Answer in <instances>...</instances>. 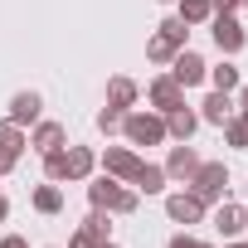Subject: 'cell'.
<instances>
[{
  "instance_id": "obj_37",
  "label": "cell",
  "mask_w": 248,
  "mask_h": 248,
  "mask_svg": "<svg viewBox=\"0 0 248 248\" xmlns=\"http://www.w3.org/2000/svg\"><path fill=\"white\" fill-rule=\"evenodd\" d=\"M200 248H214V243H200Z\"/></svg>"
},
{
  "instance_id": "obj_25",
  "label": "cell",
  "mask_w": 248,
  "mask_h": 248,
  "mask_svg": "<svg viewBox=\"0 0 248 248\" xmlns=\"http://www.w3.org/2000/svg\"><path fill=\"white\" fill-rule=\"evenodd\" d=\"M83 229H88V233H93V238H112V214H107V209H97V204H93V214H88V219H83Z\"/></svg>"
},
{
  "instance_id": "obj_8",
  "label": "cell",
  "mask_w": 248,
  "mask_h": 248,
  "mask_svg": "<svg viewBox=\"0 0 248 248\" xmlns=\"http://www.w3.org/2000/svg\"><path fill=\"white\" fill-rule=\"evenodd\" d=\"M146 102H151V112H170V107H180L185 102V88L170 78V73H161V78H151V88H146Z\"/></svg>"
},
{
  "instance_id": "obj_35",
  "label": "cell",
  "mask_w": 248,
  "mask_h": 248,
  "mask_svg": "<svg viewBox=\"0 0 248 248\" xmlns=\"http://www.w3.org/2000/svg\"><path fill=\"white\" fill-rule=\"evenodd\" d=\"M224 248H248V243H243V238H229V243H224Z\"/></svg>"
},
{
  "instance_id": "obj_21",
  "label": "cell",
  "mask_w": 248,
  "mask_h": 248,
  "mask_svg": "<svg viewBox=\"0 0 248 248\" xmlns=\"http://www.w3.org/2000/svg\"><path fill=\"white\" fill-rule=\"evenodd\" d=\"M175 54H180V49H175V44H170V39H166L161 30H156V34L146 39V59H151V63H170Z\"/></svg>"
},
{
  "instance_id": "obj_18",
  "label": "cell",
  "mask_w": 248,
  "mask_h": 248,
  "mask_svg": "<svg viewBox=\"0 0 248 248\" xmlns=\"http://www.w3.org/2000/svg\"><path fill=\"white\" fill-rule=\"evenodd\" d=\"M30 204H34L39 214H59V209H63V190H59V180H49V185H34Z\"/></svg>"
},
{
  "instance_id": "obj_14",
  "label": "cell",
  "mask_w": 248,
  "mask_h": 248,
  "mask_svg": "<svg viewBox=\"0 0 248 248\" xmlns=\"http://www.w3.org/2000/svg\"><path fill=\"white\" fill-rule=\"evenodd\" d=\"M97 166L93 146H63V180H88Z\"/></svg>"
},
{
  "instance_id": "obj_16",
  "label": "cell",
  "mask_w": 248,
  "mask_h": 248,
  "mask_svg": "<svg viewBox=\"0 0 248 248\" xmlns=\"http://www.w3.org/2000/svg\"><path fill=\"white\" fill-rule=\"evenodd\" d=\"M127 185H132L137 195H161V190H166V166H151V161H141V166H137V175H132Z\"/></svg>"
},
{
  "instance_id": "obj_28",
  "label": "cell",
  "mask_w": 248,
  "mask_h": 248,
  "mask_svg": "<svg viewBox=\"0 0 248 248\" xmlns=\"http://www.w3.org/2000/svg\"><path fill=\"white\" fill-rule=\"evenodd\" d=\"M97 243H102V238H93V233H88L83 224H78V229L68 233V248H97Z\"/></svg>"
},
{
  "instance_id": "obj_26",
  "label": "cell",
  "mask_w": 248,
  "mask_h": 248,
  "mask_svg": "<svg viewBox=\"0 0 248 248\" xmlns=\"http://www.w3.org/2000/svg\"><path fill=\"white\" fill-rule=\"evenodd\" d=\"M122 117H127V112H122V107H102V112H97V132H102V137H112V132H122Z\"/></svg>"
},
{
  "instance_id": "obj_27",
  "label": "cell",
  "mask_w": 248,
  "mask_h": 248,
  "mask_svg": "<svg viewBox=\"0 0 248 248\" xmlns=\"http://www.w3.org/2000/svg\"><path fill=\"white\" fill-rule=\"evenodd\" d=\"M44 175H49V180H63V146L44 156Z\"/></svg>"
},
{
  "instance_id": "obj_10",
  "label": "cell",
  "mask_w": 248,
  "mask_h": 248,
  "mask_svg": "<svg viewBox=\"0 0 248 248\" xmlns=\"http://www.w3.org/2000/svg\"><path fill=\"white\" fill-rule=\"evenodd\" d=\"M200 170V156H195V146L190 141H175L170 146V156H166V180H185L190 185V175Z\"/></svg>"
},
{
  "instance_id": "obj_4",
  "label": "cell",
  "mask_w": 248,
  "mask_h": 248,
  "mask_svg": "<svg viewBox=\"0 0 248 248\" xmlns=\"http://www.w3.org/2000/svg\"><path fill=\"white\" fill-rule=\"evenodd\" d=\"M166 73H170L180 88H200V83H204V73H209V63H204L195 49H180V54L170 59V68H166Z\"/></svg>"
},
{
  "instance_id": "obj_3",
  "label": "cell",
  "mask_w": 248,
  "mask_h": 248,
  "mask_svg": "<svg viewBox=\"0 0 248 248\" xmlns=\"http://www.w3.org/2000/svg\"><path fill=\"white\" fill-rule=\"evenodd\" d=\"M190 190H195L204 204H219L224 190H229V166H224V161H200V170L190 175Z\"/></svg>"
},
{
  "instance_id": "obj_11",
  "label": "cell",
  "mask_w": 248,
  "mask_h": 248,
  "mask_svg": "<svg viewBox=\"0 0 248 248\" xmlns=\"http://www.w3.org/2000/svg\"><path fill=\"white\" fill-rule=\"evenodd\" d=\"M214 229H219V238H224V243H229V238H238V233L248 229V209H243V204L219 200V209H214Z\"/></svg>"
},
{
  "instance_id": "obj_33",
  "label": "cell",
  "mask_w": 248,
  "mask_h": 248,
  "mask_svg": "<svg viewBox=\"0 0 248 248\" xmlns=\"http://www.w3.org/2000/svg\"><path fill=\"white\" fill-rule=\"evenodd\" d=\"M233 102H238V112H248V88H238V97H233Z\"/></svg>"
},
{
  "instance_id": "obj_15",
  "label": "cell",
  "mask_w": 248,
  "mask_h": 248,
  "mask_svg": "<svg viewBox=\"0 0 248 248\" xmlns=\"http://www.w3.org/2000/svg\"><path fill=\"white\" fill-rule=\"evenodd\" d=\"M68 141V132L59 127V122H34V132H30V146L39 151V156H49V151H59Z\"/></svg>"
},
{
  "instance_id": "obj_20",
  "label": "cell",
  "mask_w": 248,
  "mask_h": 248,
  "mask_svg": "<svg viewBox=\"0 0 248 248\" xmlns=\"http://www.w3.org/2000/svg\"><path fill=\"white\" fill-rule=\"evenodd\" d=\"M25 146H30L25 127H15V122H5V127H0V151H10V156H25Z\"/></svg>"
},
{
  "instance_id": "obj_6",
  "label": "cell",
  "mask_w": 248,
  "mask_h": 248,
  "mask_svg": "<svg viewBox=\"0 0 248 248\" xmlns=\"http://www.w3.org/2000/svg\"><path fill=\"white\" fill-rule=\"evenodd\" d=\"M97 166H102V175H112V180H132L137 166H141V156H137L132 146H107V151L97 156Z\"/></svg>"
},
{
  "instance_id": "obj_34",
  "label": "cell",
  "mask_w": 248,
  "mask_h": 248,
  "mask_svg": "<svg viewBox=\"0 0 248 248\" xmlns=\"http://www.w3.org/2000/svg\"><path fill=\"white\" fill-rule=\"evenodd\" d=\"M5 219H10V200H5V195H0V224H5Z\"/></svg>"
},
{
  "instance_id": "obj_24",
  "label": "cell",
  "mask_w": 248,
  "mask_h": 248,
  "mask_svg": "<svg viewBox=\"0 0 248 248\" xmlns=\"http://www.w3.org/2000/svg\"><path fill=\"white\" fill-rule=\"evenodd\" d=\"M161 34H166V39H170L175 49H185V44H190V25H185L180 15H170V20H161Z\"/></svg>"
},
{
  "instance_id": "obj_31",
  "label": "cell",
  "mask_w": 248,
  "mask_h": 248,
  "mask_svg": "<svg viewBox=\"0 0 248 248\" xmlns=\"http://www.w3.org/2000/svg\"><path fill=\"white\" fill-rule=\"evenodd\" d=\"M15 166H20V156H10V151H0V175H10Z\"/></svg>"
},
{
  "instance_id": "obj_12",
  "label": "cell",
  "mask_w": 248,
  "mask_h": 248,
  "mask_svg": "<svg viewBox=\"0 0 248 248\" xmlns=\"http://www.w3.org/2000/svg\"><path fill=\"white\" fill-rule=\"evenodd\" d=\"M195 132H200V112H195V107H185V102H180V107H170V112H166V137L190 141Z\"/></svg>"
},
{
  "instance_id": "obj_30",
  "label": "cell",
  "mask_w": 248,
  "mask_h": 248,
  "mask_svg": "<svg viewBox=\"0 0 248 248\" xmlns=\"http://www.w3.org/2000/svg\"><path fill=\"white\" fill-rule=\"evenodd\" d=\"M166 248H200V238H190V233H175Z\"/></svg>"
},
{
  "instance_id": "obj_5",
  "label": "cell",
  "mask_w": 248,
  "mask_h": 248,
  "mask_svg": "<svg viewBox=\"0 0 248 248\" xmlns=\"http://www.w3.org/2000/svg\"><path fill=\"white\" fill-rule=\"evenodd\" d=\"M204 209H209V204H204L195 190H175V195H166V214H170V224H200Z\"/></svg>"
},
{
  "instance_id": "obj_17",
  "label": "cell",
  "mask_w": 248,
  "mask_h": 248,
  "mask_svg": "<svg viewBox=\"0 0 248 248\" xmlns=\"http://www.w3.org/2000/svg\"><path fill=\"white\" fill-rule=\"evenodd\" d=\"M141 97V88L132 78H107V107H122V112H132Z\"/></svg>"
},
{
  "instance_id": "obj_36",
  "label": "cell",
  "mask_w": 248,
  "mask_h": 248,
  "mask_svg": "<svg viewBox=\"0 0 248 248\" xmlns=\"http://www.w3.org/2000/svg\"><path fill=\"white\" fill-rule=\"evenodd\" d=\"M97 248H117V243H112V238H102V243H97Z\"/></svg>"
},
{
  "instance_id": "obj_38",
  "label": "cell",
  "mask_w": 248,
  "mask_h": 248,
  "mask_svg": "<svg viewBox=\"0 0 248 248\" xmlns=\"http://www.w3.org/2000/svg\"><path fill=\"white\" fill-rule=\"evenodd\" d=\"M161 5H170V0H161Z\"/></svg>"
},
{
  "instance_id": "obj_1",
  "label": "cell",
  "mask_w": 248,
  "mask_h": 248,
  "mask_svg": "<svg viewBox=\"0 0 248 248\" xmlns=\"http://www.w3.org/2000/svg\"><path fill=\"white\" fill-rule=\"evenodd\" d=\"M88 200H93L97 209H107V214H137V204H141V195H137L127 180H112V175H97V180L88 185Z\"/></svg>"
},
{
  "instance_id": "obj_23",
  "label": "cell",
  "mask_w": 248,
  "mask_h": 248,
  "mask_svg": "<svg viewBox=\"0 0 248 248\" xmlns=\"http://www.w3.org/2000/svg\"><path fill=\"white\" fill-rule=\"evenodd\" d=\"M209 15H214L209 0H180V20H185L190 30H195V25H209Z\"/></svg>"
},
{
  "instance_id": "obj_2",
  "label": "cell",
  "mask_w": 248,
  "mask_h": 248,
  "mask_svg": "<svg viewBox=\"0 0 248 248\" xmlns=\"http://www.w3.org/2000/svg\"><path fill=\"white\" fill-rule=\"evenodd\" d=\"M122 137H127V146H161L166 141V117L161 112H127L122 117Z\"/></svg>"
},
{
  "instance_id": "obj_39",
  "label": "cell",
  "mask_w": 248,
  "mask_h": 248,
  "mask_svg": "<svg viewBox=\"0 0 248 248\" xmlns=\"http://www.w3.org/2000/svg\"><path fill=\"white\" fill-rule=\"evenodd\" d=\"M243 195H248V185H243Z\"/></svg>"
},
{
  "instance_id": "obj_9",
  "label": "cell",
  "mask_w": 248,
  "mask_h": 248,
  "mask_svg": "<svg viewBox=\"0 0 248 248\" xmlns=\"http://www.w3.org/2000/svg\"><path fill=\"white\" fill-rule=\"evenodd\" d=\"M39 107H44V97H39L34 88H25V93H15V97H10L5 122H15V127H34V122H39Z\"/></svg>"
},
{
  "instance_id": "obj_19",
  "label": "cell",
  "mask_w": 248,
  "mask_h": 248,
  "mask_svg": "<svg viewBox=\"0 0 248 248\" xmlns=\"http://www.w3.org/2000/svg\"><path fill=\"white\" fill-rule=\"evenodd\" d=\"M219 132H224V141H229L233 151H248V112H233Z\"/></svg>"
},
{
  "instance_id": "obj_22",
  "label": "cell",
  "mask_w": 248,
  "mask_h": 248,
  "mask_svg": "<svg viewBox=\"0 0 248 248\" xmlns=\"http://www.w3.org/2000/svg\"><path fill=\"white\" fill-rule=\"evenodd\" d=\"M204 78L214 83V93H238V68H233V63H219V68H209Z\"/></svg>"
},
{
  "instance_id": "obj_13",
  "label": "cell",
  "mask_w": 248,
  "mask_h": 248,
  "mask_svg": "<svg viewBox=\"0 0 248 248\" xmlns=\"http://www.w3.org/2000/svg\"><path fill=\"white\" fill-rule=\"evenodd\" d=\"M238 112V102H233V93H209L204 102H200V122H209V127H224V122Z\"/></svg>"
},
{
  "instance_id": "obj_29",
  "label": "cell",
  "mask_w": 248,
  "mask_h": 248,
  "mask_svg": "<svg viewBox=\"0 0 248 248\" xmlns=\"http://www.w3.org/2000/svg\"><path fill=\"white\" fill-rule=\"evenodd\" d=\"M209 10H214V15H233V10H238V0H209Z\"/></svg>"
},
{
  "instance_id": "obj_32",
  "label": "cell",
  "mask_w": 248,
  "mask_h": 248,
  "mask_svg": "<svg viewBox=\"0 0 248 248\" xmlns=\"http://www.w3.org/2000/svg\"><path fill=\"white\" fill-rule=\"evenodd\" d=\"M0 248H30V243H25L20 233H5V238H0Z\"/></svg>"
},
{
  "instance_id": "obj_7",
  "label": "cell",
  "mask_w": 248,
  "mask_h": 248,
  "mask_svg": "<svg viewBox=\"0 0 248 248\" xmlns=\"http://www.w3.org/2000/svg\"><path fill=\"white\" fill-rule=\"evenodd\" d=\"M209 34H214L219 54H238V49L248 44V34H243V25H238L233 15H209Z\"/></svg>"
}]
</instances>
